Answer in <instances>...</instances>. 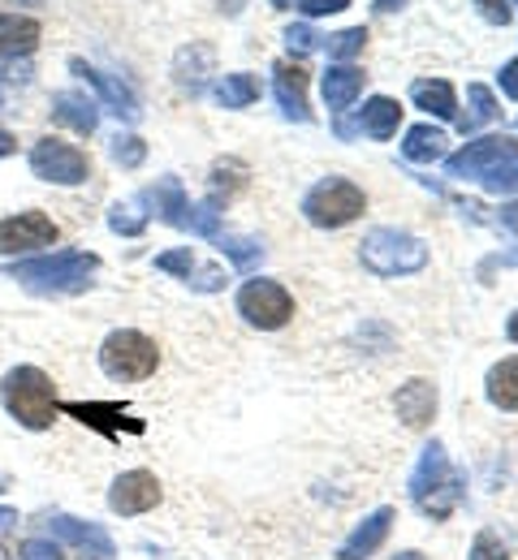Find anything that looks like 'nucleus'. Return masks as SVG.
<instances>
[{
    "instance_id": "53",
    "label": "nucleus",
    "mask_w": 518,
    "mask_h": 560,
    "mask_svg": "<svg viewBox=\"0 0 518 560\" xmlns=\"http://www.w3.org/2000/svg\"><path fill=\"white\" fill-rule=\"evenodd\" d=\"M4 491H9V475H0V495H4Z\"/></svg>"
},
{
    "instance_id": "42",
    "label": "nucleus",
    "mask_w": 518,
    "mask_h": 560,
    "mask_svg": "<svg viewBox=\"0 0 518 560\" xmlns=\"http://www.w3.org/2000/svg\"><path fill=\"white\" fill-rule=\"evenodd\" d=\"M475 4H480V13H484L493 26H506V22H510V13H515V9H510V0H475Z\"/></svg>"
},
{
    "instance_id": "39",
    "label": "nucleus",
    "mask_w": 518,
    "mask_h": 560,
    "mask_svg": "<svg viewBox=\"0 0 518 560\" xmlns=\"http://www.w3.org/2000/svg\"><path fill=\"white\" fill-rule=\"evenodd\" d=\"M286 48H290V52H311V48H320V35H315L307 22H298V26L286 31Z\"/></svg>"
},
{
    "instance_id": "16",
    "label": "nucleus",
    "mask_w": 518,
    "mask_h": 560,
    "mask_svg": "<svg viewBox=\"0 0 518 560\" xmlns=\"http://www.w3.org/2000/svg\"><path fill=\"white\" fill-rule=\"evenodd\" d=\"M437 384L433 380H406L402 388H398V397H393V410H398V419L406 422L411 431H424V427H433L437 419Z\"/></svg>"
},
{
    "instance_id": "31",
    "label": "nucleus",
    "mask_w": 518,
    "mask_h": 560,
    "mask_svg": "<svg viewBox=\"0 0 518 560\" xmlns=\"http://www.w3.org/2000/svg\"><path fill=\"white\" fill-rule=\"evenodd\" d=\"M143 208H148L143 195H135V199H126V203H113V211H108V229L122 233V237H139L151 220V211H143Z\"/></svg>"
},
{
    "instance_id": "14",
    "label": "nucleus",
    "mask_w": 518,
    "mask_h": 560,
    "mask_svg": "<svg viewBox=\"0 0 518 560\" xmlns=\"http://www.w3.org/2000/svg\"><path fill=\"white\" fill-rule=\"evenodd\" d=\"M61 410H66L70 419L82 422V427L104 431L108 440H117L122 431H130V435L143 431V419H126V406H122V401H66Z\"/></svg>"
},
{
    "instance_id": "2",
    "label": "nucleus",
    "mask_w": 518,
    "mask_h": 560,
    "mask_svg": "<svg viewBox=\"0 0 518 560\" xmlns=\"http://www.w3.org/2000/svg\"><path fill=\"white\" fill-rule=\"evenodd\" d=\"M462 491H467V479L449 466V453H445L441 440L424 444V453H419V462L411 470V500H415V509L424 517H433V522H445V517L458 513Z\"/></svg>"
},
{
    "instance_id": "41",
    "label": "nucleus",
    "mask_w": 518,
    "mask_h": 560,
    "mask_svg": "<svg viewBox=\"0 0 518 560\" xmlns=\"http://www.w3.org/2000/svg\"><path fill=\"white\" fill-rule=\"evenodd\" d=\"M295 9H302L307 18H324V13H342V9H350V0H298Z\"/></svg>"
},
{
    "instance_id": "13",
    "label": "nucleus",
    "mask_w": 518,
    "mask_h": 560,
    "mask_svg": "<svg viewBox=\"0 0 518 560\" xmlns=\"http://www.w3.org/2000/svg\"><path fill=\"white\" fill-rule=\"evenodd\" d=\"M70 70H74L87 86H95V95L108 104V113H117L122 121H139V100H135V91H130L122 78L95 70V66H87L82 57H74V61H70Z\"/></svg>"
},
{
    "instance_id": "21",
    "label": "nucleus",
    "mask_w": 518,
    "mask_h": 560,
    "mask_svg": "<svg viewBox=\"0 0 518 560\" xmlns=\"http://www.w3.org/2000/svg\"><path fill=\"white\" fill-rule=\"evenodd\" d=\"M143 199H148V208H156V215H160L164 224L186 229V220H191V199H186V190H182L177 177H160Z\"/></svg>"
},
{
    "instance_id": "33",
    "label": "nucleus",
    "mask_w": 518,
    "mask_h": 560,
    "mask_svg": "<svg viewBox=\"0 0 518 560\" xmlns=\"http://www.w3.org/2000/svg\"><path fill=\"white\" fill-rule=\"evenodd\" d=\"M156 272H169V277H182L191 284V277L199 272V255L191 246H173L164 255H156Z\"/></svg>"
},
{
    "instance_id": "12",
    "label": "nucleus",
    "mask_w": 518,
    "mask_h": 560,
    "mask_svg": "<svg viewBox=\"0 0 518 560\" xmlns=\"http://www.w3.org/2000/svg\"><path fill=\"white\" fill-rule=\"evenodd\" d=\"M393 522H398V513L389 509V504H380L376 513H368L342 544H337V560H371L380 548H384V539H389V530H393Z\"/></svg>"
},
{
    "instance_id": "54",
    "label": "nucleus",
    "mask_w": 518,
    "mask_h": 560,
    "mask_svg": "<svg viewBox=\"0 0 518 560\" xmlns=\"http://www.w3.org/2000/svg\"><path fill=\"white\" fill-rule=\"evenodd\" d=\"M18 4H44V0H18Z\"/></svg>"
},
{
    "instance_id": "45",
    "label": "nucleus",
    "mask_w": 518,
    "mask_h": 560,
    "mask_svg": "<svg viewBox=\"0 0 518 560\" xmlns=\"http://www.w3.org/2000/svg\"><path fill=\"white\" fill-rule=\"evenodd\" d=\"M497 220H502L506 229H515V233H518V203H506V208H502V215H497Z\"/></svg>"
},
{
    "instance_id": "9",
    "label": "nucleus",
    "mask_w": 518,
    "mask_h": 560,
    "mask_svg": "<svg viewBox=\"0 0 518 560\" xmlns=\"http://www.w3.org/2000/svg\"><path fill=\"white\" fill-rule=\"evenodd\" d=\"M518 142L510 135H484V139H471L467 147H458L453 155H445V173L458 177V182H480L488 177L497 164L515 160Z\"/></svg>"
},
{
    "instance_id": "23",
    "label": "nucleus",
    "mask_w": 518,
    "mask_h": 560,
    "mask_svg": "<svg viewBox=\"0 0 518 560\" xmlns=\"http://www.w3.org/2000/svg\"><path fill=\"white\" fill-rule=\"evenodd\" d=\"M364 78H368V73L355 70V66H329L324 82H320L324 104H329L333 113H346V108H350V104L364 95Z\"/></svg>"
},
{
    "instance_id": "49",
    "label": "nucleus",
    "mask_w": 518,
    "mask_h": 560,
    "mask_svg": "<svg viewBox=\"0 0 518 560\" xmlns=\"http://www.w3.org/2000/svg\"><path fill=\"white\" fill-rule=\"evenodd\" d=\"M506 337H510V341L518 346V311L510 315V319H506Z\"/></svg>"
},
{
    "instance_id": "4",
    "label": "nucleus",
    "mask_w": 518,
    "mask_h": 560,
    "mask_svg": "<svg viewBox=\"0 0 518 560\" xmlns=\"http://www.w3.org/2000/svg\"><path fill=\"white\" fill-rule=\"evenodd\" d=\"M359 264L371 277H415L428 268V246L406 229H371L359 242Z\"/></svg>"
},
{
    "instance_id": "26",
    "label": "nucleus",
    "mask_w": 518,
    "mask_h": 560,
    "mask_svg": "<svg viewBox=\"0 0 518 560\" xmlns=\"http://www.w3.org/2000/svg\"><path fill=\"white\" fill-rule=\"evenodd\" d=\"M212 100L229 108V113H238V108H251L255 100H260V78L255 73H225L221 82L212 86Z\"/></svg>"
},
{
    "instance_id": "55",
    "label": "nucleus",
    "mask_w": 518,
    "mask_h": 560,
    "mask_svg": "<svg viewBox=\"0 0 518 560\" xmlns=\"http://www.w3.org/2000/svg\"><path fill=\"white\" fill-rule=\"evenodd\" d=\"M510 4H515V9H518V0H510Z\"/></svg>"
},
{
    "instance_id": "40",
    "label": "nucleus",
    "mask_w": 518,
    "mask_h": 560,
    "mask_svg": "<svg viewBox=\"0 0 518 560\" xmlns=\"http://www.w3.org/2000/svg\"><path fill=\"white\" fill-rule=\"evenodd\" d=\"M31 61H26V57H0V82H22V86H26V82H31Z\"/></svg>"
},
{
    "instance_id": "20",
    "label": "nucleus",
    "mask_w": 518,
    "mask_h": 560,
    "mask_svg": "<svg viewBox=\"0 0 518 560\" xmlns=\"http://www.w3.org/2000/svg\"><path fill=\"white\" fill-rule=\"evenodd\" d=\"M398 126H402V104L389 100V95H371L368 104H364V113H359L355 135H368V139H376V142H389L393 135H398Z\"/></svg>"
},
{
    "instance_id": "25",
    "label": "nucleus",
    "mask_w": 518,
    "mask_h": 560,
    "mask_svg": "<svg viewBox=\"0 0 518 560\" xmlns=\"http://www.w3.org/2000/svg\"><path fill=\"white\" fill-rule=\"evenodd\" d=\"M484 397H488L497 410H518V353L515 358H502L497 366H488V375H484Z\"/></svg>"
},
{
    "instance_id": "11",
    "label": "nucleus",
    "mask_w": 518,
    "mask_h": 560,
    "mask_svg": "<svg viewBox=\"0 0 518 560\" xmlns=\"http://www.w3.org/2000/svg\"><path fill=\"white\" fill-rule=\"evenodd\" d=\"M160 495L164 491H160V479L151 470H126V475H117V483L108 491V509L122 517H139V513L160 504Z\"/></svg>"
},
{
    "instance_id": "44",
    "label": "nucleus",
    "mask_w": 518,
    "mask_h": 560,
    "mask_svg": "<svg viewBox=\"0 0 518 560\" xmlns=\"http://www.w3.org/2000/svg\"><path fill=\"white\" fill-rule=\"evenodd\" d=\"M212 9H217V13H225V18H238V13L246 9V0H212Z\"/></svg>"
},
{
    "instance_id": "8",
    "label": "nucleus",
    "mask_w": 518,
    "mask_h": 560,
    "mask_svg": "<svg viewBox=\"0 0 518 560\" xmlns=\"http://www.w3.org/2000/svg\"><path fill=\"white\" fill-rule=\"evenodd\" d=\"M31 173L39 182H53V186H82L91 177V160H87V151H78L74 142L48 135V139L31 147Z\"/></svg>"
},
{
    "instance_id": "50",
    "label": "nucleus",
    "mask_w": 518,
    "mask_h": 560,
    "mask_svg": "<svg viewBox=\"0 0 518 560\" xmlns=\"http://www.w3.org/2000/svg\"><path fill=\"white\" fill-rule=\"evenodd\" d=\"M502 264H506V268H518V246H515V250H506V255H502Z\"/></svg>"
},
{
    "instance_id": "17",
    "label": "nucleus",
    "mask_w": 518,
    "mask_h": 560,
    "mask_svg": "<svg viewBox=\"0 0 518 560\" xmlns=\"http://www.w3.org/2000/svg\"><path fill=\"white\" fill-rule=\"evenodd\" d=\"M212 70H217V48L204 44V39H191V44L177 48V57H173V82H177L182 91H191V95H204L208 73Z\"/></svg>"
},
{
    "instance_id": "24",
    "label": "nucleus",
    "mask_w": 518,
    "mask_h": 560,
    "mask_svg": "<svg viewBox=\"0 0 518 560\" xmlns=\"http://www.w3.org/2000/svg\"><path fill=\"white\" fill-rule=\"evenodd\" d=\"M39 48V22L26 13H0V57H31Z\"/></svg>"
},
{
    "instance_id": "48",
    "label": "nucleus",
    "mask_w": 518,
    "mask_h": 560,
    "mask_svg": "<svg viewBox=\"0 0 518 560\" xmlns=\"http://www.w3.org/2000/svg\"><path fill=\"white\" fill-rule=\"evenodd\" d=\"M406 0H376V13H398Z\"/></svg>"
},
{
    "instance_id": "10",
    "label": "nucleus",
    "mask_w": 518,
    "mask_h": 560,
    "mask_svg": "<svg viewBox=\"0 0 518 560\" xmlns=\"http://www.w3.org/2000/svg\"><path fill=\"white\" fill-rule=\"evenodd\" d=\"M61 229L44 215V211H18L9 220H0V255H31V250H48L57 246Z\"/></svg>"
},
{
    "instance_id": "34",
    "label": "nucleus",
    "mask_w": 518,
    "mask_h": 560,
    "mask_svg": "<svg viewBox=\"0 0 518 560\" xmlns=\"http://www.w3.org/2000/svg\"><path fill=\"white\" fill-rule=\"evenodd\" d=\"M108 155H113V164H122V168H139V164L148 160V142L139 139V135H113Z\"/></svg>"
},
{
    "instance_id": "47",
    "label": "nucleus",
    "mask_w": 518,
    "mask_h": 560,
    "mask_svg": "<svg viewBox=\"0 0 518 560\" xmlns=\"http://www.w3.org/2000/svg\"><path fill=\"white\" fill-rule=\"evenodd\" d=\"M13 151H18V139L9 130H0V155H13Z\"/></svg>"
},
{
    "instance_id": "6",
    "label": "nucleus",
    "mask_w": 518,
    "mask_h": 560,
    "mask_svg": "<svg viewBox=\"0 0 518 560\" xmlns=\"http://www.w3.org/2000/svg\"><path fill=\"white\" fill-rule=\"evenodd\" d=\"M100 366H104L108 380L135 384V380L156 375L160 350H156V341L143 337V332H135V328H117V332H108L104 346H100Z\"/></svg>"
},
{
    "instance_id": "5",
    "label": "nucleus",
    "mask_w": 518,
    "mask_h": 560,
    "mask_svg": "<svg viewBox=\"0 0 518 560\" xmlns=\"http://www.w3.org/2000/svg\"><path fill=\"white\" fill-rule=\"evenodd\" d=\"M368 211V195L350 177H324L302 195V215L315 229H346Z\"/></svg>"
},
{
    "instance_id": "28",
    "label": "nucleus",
    "mask_w": 518,
    "mask_h": 560,
    "mask_svg": "<svg viewBox=\"0 0 518 560\" xmlns=\"http://www.w3.org/2000/svg\"><path fill=\"white\" fill-rule=\"evenodd\" d=\"M242 186H246V164L233 160V155H229V160H217V164H212V182H208V203H212V208H225Z\"/></svg>"
},
{
    "instance_id": "15",
    "label": "nucleus",
    "mask_w": 518,
    "mask_h": 560,
    "mask_svg": "<svg viewBox=\"0 0 518 560\" xmlns=\"http://www.w3.org/2000/svg\"><path fill=\"white\" fill-rule=\"evenodd\" d=\"M48 535H53L57 544H70V548H82V552H91L95 560H113V557H117V548H113L108 530H100L95 522H78V517H66V513H57V517H48Z\"/></svg>"
},
{
    "instance_id": "19",
    "label": "nucleus",
    "mask_w": 518,
    "mask_h": 560,
    "mask_svg": "<svg viewBox=\"0 0 518 560\" xmlns=\"http://www.w3.org/2000/svg\"><path fill=\"white\" fill-rule=\"evenodd\" d=\"M53 121L57 126H70L82 139H91L100 130V104L87 100L82 91H57L53 95Z\"/></svg>"
},
{
    "instance_id": "37",
    "label": "nucleus",
    "mask_w": 518,
    "mask_h": 560,
    "mask_svg": "<svg viewBox=\"0 0 518 560\" xmlns=\"http://www.w3.org/2000/svg\"><path fill=\"white\" fill-rule=\"evenodd\" d=\"M471 560H515V557L506 552V544L493 530H480L475 544H471Z\"/></svg>"
},
{
    "instance_id": "36",
    "label": "nucleus",
    "mask_w": 518,
    "mask_h": 560,
    "mask_svg": "<svg viewBox=\"0 0 518 560\" xmlns=\"http://www.w3.org/2000/svg\"><path fill=\"white\" fill-rule=\"evenodd\" d=\"M480 182H484V190H488V195L515 190V186H518V155H515V160H506V164H497V168H493L488 177H480Z\"/></svg>"
},
{
    "instance_id": "7",
    "label": "nucleus",
    "mask_w": 518,
    "mask_h": 560,
    "mask_svg": "<svg viewBox=\"0 0 518 560\" xmlns=\"http://www.w3.org/2000/svg\"><path fill=\"white\" fill-rule=\"evenodd\" d=\"M238 315L260 332H277L295 319V298L281 280L255 277L238 289Z\"/></svg>"
},
{
    "instance_id": "46",
    "label": "nucleus",
    "mask_w": 518,
    "mask_h": 560,
    "mask_svg": "<svg viewBox=\"0 0 518 560\" xmlns=\"http://www.w3.org/2000/svg\"><path fill=\"white\" fill-rule=\"evenodd\" d=\"M9 526H18V509H4V504H0V535H4Z\"/></svg>"
},
{
    "instance_id": "3",
    "label": "nucleus",
    "mask_w": 518,
    "mask_h": 560,
    "mask_svg": "<svg viewBox=\"0 0 518 560\" xmlns=\"http://www.w3.org/2000/svg\"><path fill=\"white\" fill-rule=\"evenodd\" d=\"M0 401L9 410V419L26 431H48L57 415H61V401H57V384L39 371V366H13L0 384Z\"/></svg>"
},
{
    "instance_id": "56",
    "label": "nucleus",
    "mask_w": 518,
    "mask_h": 560,
    "mask_svg": "<svg viewBox=\"0 0 518 560\" xmlns=\"http://www.w3.org/2000/svg\"><path fill=\"white\" fill-rule=\"evenodd\" d=\"M0 104H4V100H0Z\"/></svg>"
},
{
    "instance_id": "32",
    "label": "nucleus",
    "mask_w": 518,
    "mask_h": 560,
    "mask_svg": "<svg viewBox=\"0 0 518 560\" xmlns=\"http://www.w3.org/2000/svg\"><path fill=\"white\" fill-rule=\"evenodd\" d=\"M364 48H368V31H364V26H350V31H337V35L324 39V52H329L333 61H342V66H346L350 57H359Z\"/></svg>"
},
{
    "instance_id": "51",
    "label": "nucleus",
    "mask_w": 518,
    "mask_h": 560,
    "mask_svg": "<svg viewBox=\"0 0 518 560\" xmlns=\"http://www.w3.org/2000/svg\"><path fill=\"white\" fill-rule=\"evenodd\" d=\"M393 560H428V557H424V552H415V548H411V552H398V557H393Z\"/></svg>"
},
{
    "instance_id": "38",
    "label": "nucleus",
    "mask_w": 518,
    "mask_h": 560,
    "mask_svg": "<svg viewBox=\"0 0 518 560\" xmlns=\"http://www.w3.org/2000/svg\"><path fill=\"white\" fill-rule=\"evenodd\" d=\"M18 560H66V557H61V544L57 539H26Z\"/></svg>"
},
{
    "instance_id": "18",
    "label": "nucleus",
    "mask_w": 518,
    "mask_h": 560,
    "mask_svg": "<svg viewBox=\"0 0 518 560\" xmlns=\"http://www.w3.org/2000/svg\"><path fill=\"white\" fill-rule=\"evenodd\" d=\"M273 95H277L286 121H311V108H307V70L298 61H277L273 66Z\"/></svg>"
},
{
    "instance_id": "30",
    "label": "nucleus",
    "mask_w": 518,
    "mask_h": 560,
    "mask_svg": "<svg viewBox=\"0 0 518 560\" xmlns=\"http://www.w3.org/2000/svg\"><path fill=\"white\" fill-rule=\"evenodd\" d=\"M217 246L221 255L238 268V272H255L264 264V242L255 237H242V233H217Z\"/></svg>"
},
{
    "instance_id": "27",
    "label": "nucleus",
    "mask_w": 518,
    "mask_h": 560,
    "mask_svg": "<svg viewBox=\"0 0 518 560\" xmlns=\"http://www.w3.org/2000/svg\"><path fill=\"white\" fill-rule=\"evenodd\" d=\"M467 104H471V108L453 117L462 135H475L480 126H488V121H497V117H502V108H497L493 91H488V86H480V82H471V86H467Z\"/></svg>"
},
{
    "instance_id": "22",
    "label": "nucleus",
    "mask_w": 518,
    "mask_h": 560,
    "mask_svg": "<svg viewBox=\"0 0 518 560\" xmlns=\"http://www.w3.org/2000/svg\"><path fill=\"white\" fill-rule=\"evenodd\" d=\"M411 104L424 108L428 117H441V121H453L458 117V95L445 78H415L411 82Z\"/></svg>"
},
{
    "instance_id": "1",
    "label": "nucleus",
    "mask_w": 518,
    "mask_h": 560,
    "mask_svg": "<svg viewBox=\"0 0 518 560\" xmlns=\"http://www.w3.org/2000/svg\"><path fill=\"white\" fill-rule=\"evenodd\" d=\"M95 272H100V255H91V250H53V255H35V259H22V264L4 268V277L18 280L31 293H44V298L82 293Z\"/></svg>"
},
{
    "instance_id": "29",
    "label": "nucleus",
    "mask_w": 518,
    "mask_h": 560,
    "mask_svg": "<svg viewBox=\"0 0 518 560\" xmlns=\"http://www.w3.org/2000/svg\"><path fill=\"white\" fill-rule=\"evenodd\" d=\"M402 155L411 164H437L445 155V130H437V126H411L406 139H402Z\"/></svg>"
},
{
    "instance_id": "52",
    "label": "nucleus",
    "mask_w": 518,
    "mask_h": 560,
    "mask_svg": "<svg viewBox=\"0 0 518 560\" xmlns=\"http://www.w3.org/2000/svg\"><path fill=\"white\" fill-rule=\"evenodd\" d=\"M298 0H273V9H295Z\"/></svg>"
},
{
    "instance_id": "43",
    "label": "nucleus",
    "mask_w": 518,
    "mask_h": 560,
    "mask_svg": "<svg viewBox=\"0 0 518 560\" xmlns=\"http://www.w3.org/2000/svg\"><path fill=\"white\" fill-rule=\"evenodd\" d=\"M497 82H502V91H506L510 100H518V57H515V61H506V66H502V73H497Z\"/></svg>"
},
{
    "instance_id": "35",
    "label": "nucleus",
    "mask_w": 518,
    "mask_h": 560,
    "mask_svg": "<svg viewBox=\"0 0 518 560\" xmlns=\"http://www.w3.org/2000/svg\"><path fill=\"white\" fill-rule=\"evenodd\" d=\"M186 229H191V233H199V237H217V233H221V208H212L208 199H204V203H191V220H186Z\"/></svg>"
}]
</instances>
